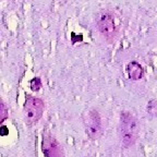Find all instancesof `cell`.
<instances>
[{
    "instance_id": "6da1fadb",
    "label": "cell",
    "mask_w": 157,
    "mask_h": 157,
    "mask_svg": "<svg viewBox=\"0 0 157 157\" xmlns=\"http://www.w3.org/2000/svg\"><path fill=\"white\" fill-rule=\"evenodd\" d=\"M119 134L121 144L124 148L133 146L139 137V122L130 111H122L120 115Z\"/></svg>"
},
{
    "instance_id": "7a4b0ae2",
    "label": "cell",
    "mask_w": 157,
    "mask_h": 157,
    "mask_svg": "<svg viewBox=\"0 0 157 157\" xmlns=\"http://www.w3.org/2000/svg\"><path fill=\"white\" fill-rule=\"evenodd\" d=\"M82 119H83L86 134L88 135V137L92 140L101 139L104 132V128L99 113L94 108L87 109L82 115Z\"/></svg>"
},
{
    "instance_id": "3957f363",
    "label": "cell",
    "mask_w": 157,
    "mask_h": 157,
    "mask_svg": "<svg viewBox=\"0 0 157 157\" xmlns=\"http://www.w3.org/2000/svg\"><path fill=\"white\" fill-rule=\"evenodd\" d=\"M44 101L33 96H27L24 104V116L27 124H34L42 118L44 113Z\"/></svg>"
},
{
    "instance_id": "277c9868",
    "label": "cell",
    "mask_w": 157,
    "mask_h": 157,
    "mask_svg": "<svg viewBox=\"0 0 157 157\" xmlns=\"http://www.w3.org/2000/svg\"><path fill=\"white\" fill-rule=\"evenodd\" d=\"M97 27L101 34L108 40H113L117 34L113 15L109 12H103L97 17Z\"/></svg>"
},
{
    "instance_id": "5b68a950",
    "label": "cell",
    "mask_w": 157,
    "mask_h": 157,
    "mask_svg": "<svg viewBox=\"0 0 157 157\" xmlns=\"http://www.w3.org/2000/svg\"><path fill=\"white\" fill-rule=\"evenodd\" d=\"M42 151L45 157H61L62 155L60 145L55 140V137H52L49 134L44 135V137H43Z\"/></svg>"
},
{
    "instance_id": "8992f818",
    "label": "cell",
    "mask_w": 157,
    "mask_h": 157,
    "mask_svg": "<svg viewBox=\"0 0 157 157\" xmlns=\"http://www.w3.org/2000/svg\"><path fill=\"white\" fill-rule=\"evenodd\" d=\"M127 72L129 78L131 80H133V81H137V80L142 78L143 76V69L141 67V64L136 61H131L128 63Z\"/></svg>"
},
{
    "instance_id": "52a82bcc",
    "label": "cell",
    "mask_w": 157,
    "mask_h": 157,
    "mask_svg": "<svg viewBox=\"0 0 157 157\" xmlns=\"http://www.w3.org/2000/svg\"><path fill=\"white\" fill-rule=\"evenodd\" d=\"M147 115L150 117H157V101L152 99L150 103L147 104Z\"/></svg>"
},
{
    "instance_id": "ba28073f",
    "label": "cell",
    "mask_w": 157,
    "mask_h": 157,
    "mask_svg": "<svg viewBox=\"0 0 157 157\" xmlns=\"http://www.w3.org/2000/svg\"><path fill=\"white\" fill-rule=\"evenodd\" d=\"M7 117H8L7 107H6V105L2 101V99H0V123H2L3 121L7 119Z\"/></svg>"
},
{
    "instance_id": "9c48e42d",
    "label": "cell",
    "mask_w": 157,
    "mask_h": 157,
    "mask_svg": "<svg viewBox=\"0 0 157 157\" xmlns=\"http://www.w3.org/2000/svg\"><path fill=\"white\" fill-rule=\"evenodd\" d=\"M42 87V81H40V78H33L32 81H31V88H32V91H39Z\"/></svg>"
}]
</instances>
